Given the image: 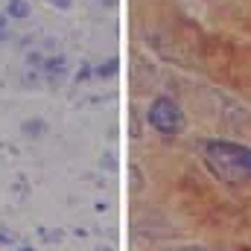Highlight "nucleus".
<instances>
[{
    "mask_svg": "<svg viewBox=\"0 0 251 251\" xmlns=\"http://www.w3.org/2000/svg\"><path fill=\"white\" fill-rule=\"evenodd\" d=\"M204 167L225 184L251 181V149L234 140H207L201 149Z\"/></svg>",
    "mask_w": 251,
    "mask_h": 251,
    "instance_id": "1",
    "label": "nucleus"
},
{
    "mask_svg": "<svg viewBox=\"0 0 251 251\" xmlns=\"http://www.w3.org/2000/svg\"><path fill=\"white\" fill-rule=\"evenodd\" d=\"M149 126L161 134H178L184 128V111L176 100L170 97H158L149 105Z\"/></svg>",
    "mask_w": 251,
    "mask_h": 251,
    "instance_id": "2",
    "label": "nucleus"
},
{
    "mask_svg": "<svg viewBox=\"0 0 251 251\" xmlns=\"http://www.w3.org/2000/svg\"><path fill=\"white\" fill-rule=\"evenodd\" d=\"M41 70H44V76H47V82H50V85H62L64 76H67V59H64L62 53L47 56L44 64H41Z\"/></svg>",
    "mask_w": 251,
    "mask_h": 251,
    "instance_id": "3",
    "label": "nucleus"
},
{
    "mask_svg": "<svg viewBox=\"0 0 251 251\" xmlns=\"http://www.w3.org/2000/svg\"><path fill=\"white\" fill-rule=\"evenodd\" d=\"M3 12H6L9 18H18V21H24V18H29V12H32V9H29V3H26V0H9Z\"/></svg>",
    "mask_w": 251,
    "mask_h": 251,
    "instance_id": "4",
    "label": "nucleus"
},
{
    "mask_svg": "<svg viewBox=\"0 0 251 251\" xmlns=\"http://www.w3.org/2000/svg\"><path fill=\"white\" fill-rule=\"evenodd\" d=\"M44 128H47V126H44V120H38V117H32V120H24V123H21V131H24L26 137H41V134H44Z\"/></svg>",
    "mask_w": 251,
    "mask_h": 251,
    "instance_id": "5",
    "label": "nucleus"
},
{
    "mask_svg": "<svg viewBox=\"0 0 251 251\" xmlns=\"http://www.w3.org/2000/svg\"><path fill=\"white\" fill-rule=\"evenodd\" d=\"M44 59H47V56H44L41 50H29V53L24 56V62H26V67H41V64H44Z\"/></svg>",
    "mask_w": 251,
    "mask_h": 251,
    "instance_id": "6",
    "label": "nucleus"
},
{
    "mask_svg": "<svg viewBox=\"0 0 251 251\" xmlns=\"http://www.w3.org/2000/svg\"><path fill=\"white\" fill-rule=\"evenodd\" d=\"M35 234H38L44 243H62V237H64L62 231H50V228H38Z\"/></svg>",
    "mask_w": 251,
    "mask_h": 251,
    "instance_id": "7",
    "label": "nucleus"
},
{
    "mask_svg": "<svg viewBox=\"0 0 251 251\" xmlns=\"http://www.w3.org/2000/svg\"><path fill=\"white\" fill-rule=\"evenodd\" d=\"M117 67H120V64H117V59H111V62H105V64H100V67H94V73L102 79V76H111V73H117Z\"/></svg>",
    "mask_w": 251,
    "mask_h": 251,
    "instance_id": "8",
    "label": "nucleus"
},
{
    "mask_svg": "<svg viewBox=\"0 0 251 251\" xmlns=\"http://www.w3.org/2000/svg\"><path fill=\"white\" fill-rule=\"evenodd\" d=\"M91 76H94V64H91V62H82V67H79V73H76V82L82 85V82H88Z\"/></svg>",
    "mask_w": 251,
    "mask_h": 251,
    "instance_id": "9",
    "label": "nucleus"
},
{
    "mask_svg": "<svg viewBox=\"0 0 251 251\" xmlns=\"http://www.w3.org/2000/svg\"><path fill=\"white\" fill-rule=\"evenodd\" d=\"M6 38H12V32H9V15L3 12L0 15V41H6Z\"/></svg>",
    "mask_w": 251,
    "mask_h": 251,
    "instance_id": "10",
    "label": "nucleus"
},
{
    "mask_svg": "<svg viewBox=\"0 0 251 251\" xmlns=\"http://www.w3.org/2000/svg\"><path fill=\"white\" fill-rule=\"evenodd\" d=\"M0 246H15V234L0 228Z\"/></svg>",
    "mask_w": 251,
    "mask_h": 251,
    "instance_id": "11",
    "label": "nucleus"
},
{
    "mask_svg": "<svg viewBox=\"0 0 251 251\" xmlns=\"http://www.w3.org/2000/svg\"><path fill=\"white\" fill-rule=\"evenodd\" d=\"M50 6H56V9H70L73 6V0H47Z\"/></svg>",
    "mask_w": 251,
    "mask_h": 251,
    "instance_id": "12",
    "label": "nucleus"
}]
</instances>
